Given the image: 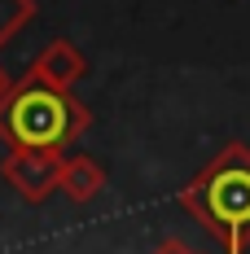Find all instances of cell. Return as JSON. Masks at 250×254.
I'll list each match as a JSON object with an SVG mask.
<instances>
[{"instance_id":"1","label":"cell","mask_w":250,"mask_h":254,"mask_svg":"<svg viewBox=\"0 0 250 254\" xmlns=\"http://www.w3.org/2000/svg\"><path fill=\"white\" fill-rule=\"evenodd\" d=\"M180 206L224 246V254H246L250 246V145L228 140L180 189Z\"/></svg>"},{"instance_id":"2","label":"cell","mask_w":250,"mask_h":254,"mask_svg":"<svg viewBox=\"0 0 250 254\" xmlns=\"http://www.w3.org/2000/svg\"><path fill=\"white\" fill-rule=\"evenodd\" d=\"M92 127V110L71 88H53L26 75L22 83H9L0 101V136L13 149H53L62 153Z\"/></svg>"},{"instance_id":"3","label":"cell","mask_w":250,"mask_h":254,"mask_svg":"<svg viewBox=\"0 0 250 254\" xmlns=\"http://www.w3.org/2000/svg\"><path fill=\"white\" fill-rule=\"evenodd\" d=\"M0 176L9 180V189H13L22 202L40 206V202H49L53 193H57L62 153H53V149H13L9 158H4Z\"/></svg>"},{"instance_id":"4","label":"cell","mask_w":250,"mask_h":254,"mask_svg":"<svg viewBox=\"0 0 250 254\" xmlns=\"http://www.w3.org/2000/svg\"><path fill=\"white\" fill-rule=\"evenodd\" d=\"M31 79H40V83H53V88H75L79 79L88 75V57L79 53V44L71 40H49L40 57L31 62Z\"/></svg>"},{"instance_id":"5","label":"cell","mask_w":250,"mask_h":254,"mask_svg":"<svg viewBox=\"0 0 250 254\" xmlns=\"http://www.w3.org/2000/svg\"><path fill=\"white\" fill-rule=\"evenodd\" d=\"M57 193H66L75 206H88L92 197H101V193H105V167H101L92 153L62 158V180H57Z\"/></svg>"},{"instance_id":"6","label":"cell","mask_w":250,"mask_h":254,"mask_svg":"<svg viewBox=\"0 0 250 254\" xmlns=\"http://www.w3.org/2000/svg\"><path fill=\"white\" fill-rule=\"evenodd\" d=\"M35 18V0H0V49Z\"/></svg>"},{"instance_id":"7","label":"cell","mask_w":250,"mask_h":254,"mask_svg":"<svg viewBox=\"0 0 250 254\" xmlns=\"http://www.w3.org/2000/svg\"><path fill=\"white\" fill-rule=\"evenodd\" d=\"M150 254H202V250H193V246H184L180 237H163L158 246H154Z\"/></svg>"},{"instance_id":"8","label":"cell","mask_w":250,"mask_h":254,"mask_svg":"<svg viewBox=\"0 0 250 254\" xmlns=\"http://www.w3.org/2000/svg\"><path fill=\"white\" fill-rule=\"evenodd\" d=\"M9 83H13V79L4 75V66H0V101H4V92H9Z\"/></svg>"}]
</instances>
